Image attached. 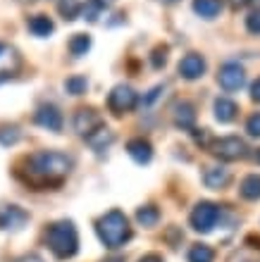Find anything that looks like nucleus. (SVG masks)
I'll return each instance as SVG.
<instances>
[{
  "label": "nucleus",
  "instance_id": "29",
  "mask_svg": "<svg viewBox=\"0 0 260 262\" xmlns=\"http://www.w3.org/2000/svg\"><path fill=\"white\" fill-rule=\"evenodd\" d=\"M246 29L251 31V34L260 36V10H253V12L246 17Z\"/></svg>",
  "mask_w": 260,
  "mask_h": 262
},
{
  "label": "nucleus",
  "instance_id": "28",
  "mask_svg": "<svg viewBox=\"0 0 260 262\" xmlns=\"http://www.w3.org/2000/svg\"><path fill=\"white\" fill-rule=\"evenodd\" d=\"M165 62H167V46H157L151 55V64L155 69H160V67H165Z\"/></svg>",
  "mask_w": 260,
  "mask_h": 262
},
{
  "label": "nucleus",
  "instance_id": "6",
  "mask_svg": "<svg viewBox=\"0 0 260 262\" xmlns=\"http://www.w3.org/2000/svg\"><path fill=\"white\" fill-rule=\"evenodd\" d=\"M136 103H138L136 91L131 89V86H124V83L115 86L108 96V107L115 115H127V112H131L136 107Z\"/></svg>",
  "mask_w": 260,
  "mask_h": 262
},
{
  "label": "nucleus",
  "instance_id": "22",
  "mask_svg": "<svg viewBox=\"0 0 260 262\" xmlns=\"http://www.w3.org/2000/svg\"><path fill=\"white\" fill-rule=\"evenodd\" d=\"M215 260V250L206 243H196L189 248V262H212Z\"/></svg>",
  "mask_w": 260,
  "mask_h": 262
},
{
  "label": "nucleus",
  "instance_id": "16",
  "mask_svg": "<svg viewBox=\"0 0 260 262\" xmlns=\"http://www.w3.org/2000/svg\"><path fill=\"white\" fill-rule=\"evenodd\" d=\"M236 115H239V107H236L234 100H229V98H217V100H215V119H217L219 124L234 122Z\"/></svg>",
  "mask_w": 260,
  "mask_h": 262
},
{
  "label": "nucleus",
  "instance_id": "31",
  "mask_svg": "<svg viewBox=\"0 0 260 262\" xmlns=\"http://www.w3.org/2000/svg\"><path fill=\"white\" fill-rule=\"evenodd\" d=\"M160 93H163V86H155V89H153V91H151V93H148V96H146V98H144V105H151V103H153V100H155V98H157V96H160Z\"/></svg>",
  "mask_w": 260,
  "mask_h": 262
},
{
  "label": "nucleus",
  "instance_id": "7",
  "mask_svg": "<svg viewBox=\"0 0 260 262\" xmlns=\"http://www.w3.org/2000/svg\"><path fill=\"white\" fill-rule=\"evenodd\" d=\"M22 69V57L19 53L7 46V43H0V83L10 81L12 76H17V72Z\"/></svg>",
  "mask_w": 260,
  "mask_h": 262
},
{
  "label": "nucleus",
  "instance_id": "4",
  "mask_svg": "<svg viewBox=\"0 0 260 262\" xmlns=\"http://www.w3.org/2000/svg\"><path fill=\"white\" fill-rule=\"evenodd\" d=\"M212 152H215V158L225 160V162H234V160H241L248 155V145L244 138L239 136H225L219 138V141H215V143L210 145Z\"/></svg>",
  "mask_w": 260,
  "mask_h": 262
},
{
  "label": "nucleus",
  "instance_id": "37",
  "mask_svg": "<svg viewBox=\"0 0 260 262\" xmlns=\"http://www.w3.org/2000/svg\"><path fill=\"white\" fill-rule=\"evenodd\" d=\"M241 5H246V0H232V7L236 10V7H241Z\"/></svg>",
  "mask_w": 260,
  "mask_h": 262
},
{
  "label": "nucleus",
  "instance_id": "32",
  "mask_svg": "<svg viewBox=\"0 0 260 262\" xmlns=\"http://www.w3.org/2000/svg\"><path fill=\"white\" fill-rule=\"evenodd\" d=\"M251 98H253L255 103H260V79H255L253 86H251Z\"/></svg>",
  "mask_w": 260,
  "mask_h": 262
},
{
  "label": "nucleus",
  "instance_id": "3",
  "mask_svg": "<svg viewBox=\"0 0 260 262\" xmlns=\"http://www.w3.org/2000/svg\"><path fill=\"white\" fill-rule=\"evenodd\" d=\"M96 231H98V238L103 241L105 248H112V250L124 246V243L131 238L129 220H127L124 212H119V210L105 212L103 217L96 222Z\"/></svg>",
  "mask_w": 260,
  "mask_h": 262
},
{
  "label": "nucleus",
  "instance_id": "24",
  "mask_svg": "<svg viewBox=\"0 0 260 262\" xmlns=\"http://www.w3.org/2000/svg\"><path fill=\"white\" fill-rule=\"evenodd\" d=\"M157 220H160V212H157L155 205H146V207H138L136 212V222L141 227H155Z\"/></svg>",
  "mask_w": 260,
  "mask_h": 262
},
{
  "label": "nucleus",
  "instance_id": "35",
  "mask_svg": "<svg viewBox=\"0 0 260 262\" xmlns=\"http://www.w3.org/2000/svg\"><path fill=\"white\" fill-rule=\"evenodd\" d=\"M138 262H163V257L160 255H146V257H141Z\"/></svg>",
  "mask_w": 260,
  "mask_h": 262
},
{
  "label": "nucleus",
  "instance_id": "14",
  "mask_svg": "<svg viewBox=\"0 0 260 262\" xmlns=\"http://www.w3.org/2000/svg\"><path fill=\"white\" fill-rule=\"evenodd\" d=\"M127 152L136 160L138 165H148L153 158V145L146 138H131L129 143H127Z\"/></svg>",
  "mask_w": 260,
  "mask_h": 262
},
{
  "label": "nucleus",
  "instance_id": "34",
  "mask_svg": "<svg viewBox=\"0 0 260 262\" xmlns=\"http://www.w3.org/2000/svg\"><path fill=\"white\" fill-rule=\"evenodd\" d=\"M17 262H43V257H38V255H24V257H19Z\"/></svg>",
  "mask_w": 260,
  "mask_h": 262
},
{
  "label": "nucleus",
  "instance_id": "40",
  "mask_svg": "<svg viewBox=\"0 0 260 262\" xmlns=\"http://www.w3.org/2000/svg\"><path fill=\"white\" fill-rule=\"evenodd\" d=\"M108 262H122V260H119V257H115V260H108Z\"/></svg>",
  "mask_w": 260,
  "mask_h": 262
},
{
  "label": "nucleus",
  "instance_id": "30",
  "mask_svg": "<svg viewBox=\"0 0 260 262\" xmlns=\"http://www.w3.org/2000/svg\"><path fill=\"white\" fill-rule=\"evenodd\" d=\"M246 131L251 134V136H255V138L260 136V112H255V115H251V117H248Z\"/></svg>",
  "mask_w": 260,
  "mask_h": 262
},
{
  "label": "nucleus",
  "instance_id": "15",
  "mask_svg": "<svg viewBox=\"0 0 260 262\" xmlns=\"http://www.w3.org/2000/svg\"><path fill=\"white\" fill-rule=\"evenodd\" d=\"M229 179H232V174H229V169H225V167H208L206 172H203V184H206L208 188H212V191L225 188L227 184H229Z\"/></svg>",
  "mask_w": 260,
  "mask_h": 262
},
{
  "label": "nucleus",
  "instance_id": "8",
  "mask_svg": "<svg viewBox=\"0 0 260 262\" xmlns=\"http://www.w3.org/2000/svg\"><path fill=\"white\" fill-rule=\"evenodd\" d=\"M217 81L225 91H239L244 83H246V74H244V67H239L236 62H227L219 67L217 72Z\"/></svg>",
  "mask_w": 260,
  "mask_h": 262
},
{
  "label": "nucleus",
  "instance_id": "33",
  "mask_svg": "<svg viewBox=\"0 0 260 262\" xmlns=\"http://www.w3.org/2000/svg\"><path fill=\"white\" fill-rule=\"evenodd\" d=\"M196 136V143H203V145H208V141H210V136H208V131L203 129L201 134H193Z\"/></svg>",
  "mask_w": 260,
  "mask_h": 262
},
{
  "label": "nucleus",
  "instance_id": "12",
  "mask_svg": "<svg viewBox=\"0 0 260 262\" xmlns=\"http://www.w3.org/2000/svg\"><path fill=\"white\" fill-rule=\"evenodd\" d=\"M227 262H260V238L258 236H246V241L239 250H234Z\"/></svg>",
  "mask_w": 260,
  "mask_h": 262
},
{
  "label": "nucleus",
  "instance_id": "18",
  "mask_svg": "<svg viewBox=\"0 0 260 262\" xmlns=\"http://www.w3.org/2000/svg\"><path fill=\"white\" fill-rule=\"evenodd\" d=\"M193 10L203 19H215L222 12V0H193Z\"/></svg>",
  "mask_w": 260,
  "mask_h": 262
},
{
  "label": "nucleus",
  "instance_id": "26",
  "mask_svg": "<svg viewBox=\"0 0 260 262\" xmlns=\"http://www.w3.org/2000/svg\"><path fill=\"white\" fill-rule=\"evenodd\" d=\"M22 138L19 126L14 124H0V145H14Z\"/></svg>",
  "mask_w": 260,
  "mask_h": 262
},
{
  "label": "nucleus",
  "instance_id": "36",
  "mask_svg": "<svg viewBox=\"0 0 260 262\" xmlns=\"http://www.w3.org/2000/svg\"><path fill=\"white\" fill-rule=\"evenodd\" d=\"M246 5L255 7V10H260V0H246Z\"/></svg>",
  "mask_w": 260,
  "mask_h": 262
},
{
  "label": "nucleus",
  "instance_id": "5",
  "mask_svg": "<svg viewBox=\"0 0 260 262\" xmlns=\"http://www.w3.org/2000/svg\"><path fill=\"white\" fill-rule=\"evenodd\" d=\"M217 220H219V207L215 205V203H208V200L198 203V205L193 207L191 217H189L191 227L196 229V231H201V234L212 231V227L217 224Z\"/></svg>",
  "mask_w": 260,
  "mask_h": 262
},
{
  "label": "nucleus",
  "instance_id": "23",
  "mask_svg": "<svg viewBox=\"0 0 260 262\" xmlns=\"http://www.w3.org/2000/svg\"><path fill=\"white\" fill-rule=\"evenodd\" d=\"M89 48H91V36H86V34H74L72 36V41H69V53H72L74 57L86 55Z\"/></svg>",
  "mask_w": 260,
  "mask_h": 262
},
{
  "label": "nucleus",
  "instance_id": "11",
  "mask_svg": "<svg viewBox=\"0 0 260 262\" xmlns=\"http://www.w3.org/2000/svg\"><path fill=\"white\" fill-rule=\"evenodd\" d=\"M179 74L193 81V79H201V76L206 74V60L203 55L198 53H189V55L182 57V62H179Z\"/></svg>",
  "mask_w": 260,
  "mask_h": 262
},
{
  "label": "nucleus",
  "instance_id": "1",
  "mask_svg": "<svg viewBox=\"0 0 260 262\" xmlns=\"http://www.w3.org/2000/svg\"><path fill=\"white\" fill-rule=\"evenodd\" d=\"M24 165H27V184L48 186V184H60L72 172L74 160L57 150H41L29 155Z\"/></svg>",
  "mask_w": 260,
  "mask_h": 262
},
{
  "label": "nucleus",
  "instance_id": "25",
  "mask_svg": "<svg viewBox=\"0 0 260 262\" xmlns=\"http://www.w3.org/2000/svg\"><path fill=\"white\" fill-rule=\"evenodd\" d=\"M57 10H60V14L65 17V19H76V17L82 14L84 5L79 3V0H60Z\"/></svg>",
  "mask_w": 260,
  "mask_h": 262
},
{
  "label": "nucleus",
  "instance_id": "9",
  "mask_svg": "<svg viewBox=\"0 0 260 262\" xmlns=\"http://www.w3.org/2000/svg\"><path fill=\"white\" fill-rule=\"evenodd\" d=\"M29 222V212L19 205H3L0 207V229L3 231H17Z\"/></svg>",
  "mask_w": 260,
  "mask_h": 262
},
{
  "label": "nucleus",
  "instance_id": "20",
  "mask_svg": "<svg viewBox=\"0 0 260 262\" xmlns=\"http://www.w3.org/2000/svg\"><path fill=\"white\" fill-rule=\"evenodd\" d=\"M241 195L246 200H260V177L258 174H248L239 186Z\"/></svg>",
  "mask_w": 260,
  "mask_h": 262
},
{
  "label": "nucleus",
  "instance_id": "21",
  "mask_svg": "<svg viewBox=\"0 0 260 262\" xmlns=\"http://www.w3.org/2000/svg\"><path fill=\"white\" fill-rule=\"evenodd\" d=\"M86 141H89V145L93 148V150H105V148L112 143V131H108L105 126H101V129H96L91 136H86Z\"/></svg>",
  "mask_w": 260,
  "mask_h": 262
},
{
  "label": "nucleus",
  "instance_id": "19",
  "mask_svg": "<svg viewBox=\"0 0 260 262\" xmlns=\"http://www.w3.org/2000/svg\"><path fill=\"white\" fill-rule=\"evenodd\" d=\"M53 29H55V24L50 21V17H46V14H36V17H31L29 19V31L34 36H50L53 34Z\"/></svg>",
  "mask_w": 260,
  "mask_h": 262
},
{
  "label": "nucleus",
  "instance_id": "38",
  "mask_svg": "<svg viewBox=\"0 0 260 262\" xmlns=\"http://www.w3.org/2000/svg\"><path fill=\"white\" fill-rule=\"evenodd\" d=\"M163 3H167V5H177L179 0H163Z\"/></svg>",
  "mask_w": 260,
  "mask_h": 262
},
{
  "label": "nucleus",
  "instance_id": "13",
  "mask_svg": "<svg viewBox=\"0 0 260 262\" xmlns=\"http://www.w3.org/2000/svg\"><path fill=\"white\" fill-rule=\"evenodd\" d=\"M36 124L43 126L48 131H60L62 129V112L55 107V105H41L36 110Z\"/></svg>",
  "mask_w": 260,
  "mask_h": 262
},
{
  "label": "nucleus",
  "instance_id": "27",
  "mask_svg": "<svg viewBox=\"0 0 260 262\" xmlns=\"http://www.w3.org/2000/svg\"><path fill=\"white\" fill-rule=\"evenodd\" d=\"M65 89H67V93H72V96H82V93H86V89H89V81H86V76H69L67 81H65Z\"/></svg>",
  "mask_w": 260,
  "mask_h": 262
},
{
  "label": "nucleus",
  "instance_id": "10",
  "mask_svg": "<svg viewBox=\"0 0 260 262\" xmlns=\"http://www.w3.org/2000/svg\"><path fill=\"white\" fill-rule=\"evenodd\" d=\"M103 126V119L98 115L93 107H82V110H76L74 115V129L82 134V136H91L96 129Z\"/></svg>",
  "mask_w": 260,
  "mask_h": 262
},
{
  "label": "nucleus",
  "instance_id": "2",
  "mask_svg": "<svg viewBox=\"0 0 260 262\" xmlns=\"http://www.w3.org/2000/svg\"><path fill=\"white\" fill-rule=\"evenodd\" d=\"M46 243L57 260H67V257H74L79 250V234L72 222L62 220L46 229Z\"/></svg>",
  "mask_w": 260,
  "mask_h": 262
},
{
  "label": "nucleus",
  "instance_id": "17",
  "mask_svg": "<svg viewBox=\"0 0 260 262\" xmlns=\"http://www.w3.org/2000/svg\"><path fill=\"white\" fill-rule=\"evenodd\" d=\"M193 122H196V107L191 103L182 100L174 105V124L182 129H193Z\"/></svg>",
  "mask_w": 260,
  "mask_h": 262
},
{
  "label": "nucleus",
  "instance_id": "39",
  "mask_svg": "<svg viewBox=\"0 0 260 262\" xmlns=\"http://www.w3.org/2000/svg\"><path fill=\"white\" fill-rule=\"evenodd\" d=\"M255 162H260V148H258V152H255Z\"/></svg>",
  "mask_w": 260,
  "mask_h": 262
}]
</instances>
